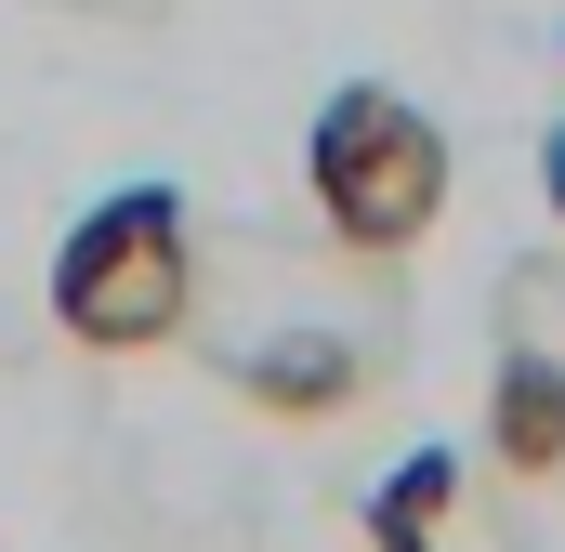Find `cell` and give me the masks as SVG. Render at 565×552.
Masks as SVG:
<instances>
[{
  "label": "cell",
  "instance_id": "6da1fadb",
  "mask_svg": "<svg viewBox=\"0 0 565 552\" xmlns=\"http://www.w3.org/2000/svg\"><path fill=\"white\" fill-rule=\"evenodd\" d=\"M198 316V224L171 184H119L53 251V329L79 355H171Z\"/></svg>",
  "mask_w": 565,
  "mask_h": 552
},
{
  "label": "cell",
  "instance_id": "7a4b0ae2",
  "mask_svg": "<svg viewBox=\"0 0 565 552\" xmlns=\"http://www.w3.org/2000/svg\"><path fill=\"white\" fill-rule=\"evenodd\" d=\"M302 198H316V224L355 264H408L434 237V211H447V132H434L408 93L342 79L316 106V132H302Z\"/></svg>",
  "mask_w": 565,
  "mask_h": 552
},
{
  "label": "cell",
  "instance_id": "3957f363",
  "mask_svg": "<svg viewBox=\"0 0 565 552\" xmlns=\"http://www.w3.org/2000/svg\"><path fill=\"white\" fill-rule=\"evenodd\" d=\"M237 395H250L264 421H329V408L369 395V355H355L342 329H277V342L237 355Z\"/></svg>",
  "mask_w": 565,
  "mask_h": 552
},
{
  "label": "cell",
  "instance_id": "277c9868",
  "mask_svg": "<svg viewBox=\"0 0 565 552\" xmlns=\"http://www.w3.org/2000/svg\"><path fill=\"white\" fill-rule=\"evenodd\" d=\"M487 460L526 474V487L565 474V355H540V342L500 355V382H487Z\"/></svg>",
  "mask_w": 565,
  "mask_h": 552
},
{
  "label": "cell",
  "instance_id": "8992f818",
  "mask_svg": "<svg viewBox=\"0 0 565 552\" xmlns=\"http://www.w3.org/2000/svg\"><path fill=\"white\" fill-rule=\"evenodd\" d=\"M540 198H553V224H565V119L540 132Z\"/></svg>",
  "mask_w": 565,
  "mask_h": 552
},
{
  "label": "cell",
  "instance_id": "5b68a950",
  "mask_svg": "<svg viewBox=\"0 0 565 552\" xmlns=\"http://www.w3.org/2000/svg\"><path fill=\"white\" fill-rule=\"evenodd\" d=\"M460 513V447H408L382 487H369V513H355V540L369 552H434V527Z\"/></svg>",
  "mask_w": 565,
  "mask_h": 552
}]
</instances>
